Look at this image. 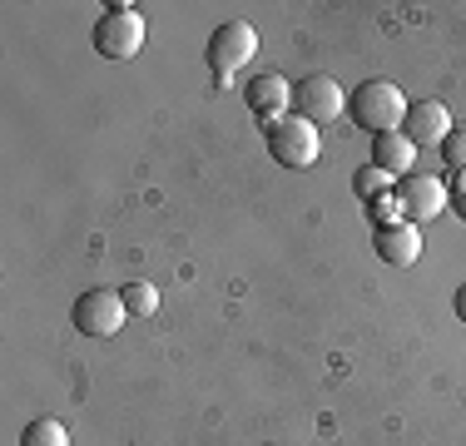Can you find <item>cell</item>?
<instances>
[{"label": "cell", "mask_w": 466, "mask_h": 446, "mask_svg": "<svg viewBox=\"0 0 466 446\" xmlns=\"http://www.w3.org/2000/svg\"><path fill=\"white\" fill-rule=\"evenodd\" d=\"M243 95H248V109L263 125H273V119H283V109H293V85H288L283 75H258Z\"/></svg>", "instance_id": "obj_10"}, {"label": "cell", "mask_w": 466, "mask_h": 446, "mask_svg": "<svg viewBox=\"0 0 466 446\" xmlns=\"http://www.w3.org/2000/svg\"><path fill=\"white\" fill-rule=\"evenodd\" d=\"M387 184H392V178H387L382 169H358V178H352V188H358L368 204H372V198H382V194H392Z\"/></svg>", "instance_id": "obj_14"}, {"label": "cell", "mask_w": 466, "mask_h": 446, "mask_svg": "<svg viewBox=\"0 0 466 446\" xmlns=\"http://www.w3.org/2000/svg\"><path fill=\"white\" fill-rule=\"evenodd\" d=\"M263 134H268V154L283 169H313L318 154H323L318 125H308V119H298V115H283V119H273V125H263Z\"/></svg>", "instance_id": "obj_2"}, {"label": "cell", "mask_w": 466, "mask_h": 446, "mask_svg": "<svg viewBox=\"0 0 466 446\" xmlns=\"http://www.w3.org/2000/svg\"><path fill=\"white\" fill-rule=\"evenodd\" d=\"M451 129L457 125H451V109L441 105V99H421V105H412L407 109V125H402V134L412 144H441Z\"/></svg>", "instance_id": "obj_8"}, {"label": "cell", "mask_w": 466, "mask_h": 446, "mask_svg": "<svg viewBox=\"0 0 466 446\" xmlns=\"http://www.w3.org/2000/svg\"><path fill=\"white\" fill-rule=\"evenodd\" d=\"M20 446H70V431H65L60 421L40 417V421H30V427H25V437H20Z\"/></svg>", "instance_id": "obj_12"}, {"label": "cell", "mask_w": 466, "mask_h": 446, "mask_svg": "<svg viewBox=\"0 0 466 446\" xmlns=\"http://www.w3.org/2000/svg\"><path fill=\"white\" fill-rule=\"evenodd\" d=\"M70 318H75V328H80L85 338H115V332L125 328L129 308H125V298H119L115 288H90V293L75 298Z\"/></svg>", "instance_id": "obj_5"}, {"label": "cell", "mask_w": 466, "mask_h": 446, "mask_svg": "<svg viewBox=\"0 0 466 446\" xmlns=\"http://www.w3.org/2000/svg\"><path fill=\"white\" fill-rule=\"evenodd\" d=\"M342 109H348V89L332 75H308L293 85V115L308 125H332V119H342Z\"/></svg>", "instance_id": "obj_6"}, {"label": "cell", "mask_w": 466, "mask_h": 446, "mask_svg": "<svg viewBox=\"0 0 466 446\" xmlns=\"http://www.w3.org/2000/svg\"><path fill=\"white\" fill-rule=\"evenodd\" d=\"M412 164H417V144L407 139L402 129L377 134V139H372V169H382L387 178H407V174H412Z\"/></svg>", "instance_id": "obj_11"}, {"label": "cell", "mask_w": 466, "mask_h": 446, "mask_svg": "<svg viewBox=\"0 0 466 446\" xmlns=\"http://www.w3.org/2000/svg\"><path fill=\"white\" fill-rule=\"evenodd\" d=\"M368 214H372L377 228H387V223H402V198H397V194H382V198H372V204H368Z\"/></svg>", "instance_id": "obj_15"}, {"label": "cell", "mask_w": 466, "mask_h": 446, "mask_svg": "<svg viewBox=\"0 0 466 446\" xmlns=\"http://www.w3.org/2000/svg\"><path fill=\"white\" fill-rule=\"evenodd\" d=\"M144 35H149V25H144V15L135 5H109L95 20V50L105 60H135L144 50Z\"/></svg>", "instance_id": "obj_3"}, {"label": "cell", "mask_w": 466, "mask_h": 446, "mask_svg": "<svg viewBox=\"0 0 466 446\" xmlns=\"http://www.w3.org/2000/svg\"><path fill=\"white\" fill-rule=\"evenodd\" d=\"M253 55H258V30H253L248 20H224V25L208 35V70H214L218 85H228Z\"/></svg>", "instance_id": "obj_4"}, {"label": "cell", "mask_w": 466, "mask_h": 446, "mask_svg": "<svg viewBox=\"0 0 466 446\" xmlns=\"http://www.w3.org/2000/svg\"><path fill=\"white\" fill-rule=\"evenodd\" d=\"M441 159H447V169H466V129H451L447 139H441Z\"/></svg>", "instance_id": "obj_16"}, {"label": "cell", "mask_w": 466, "mask_h": 446, "mask_svg": "<svg viewBox=\"0 0 466 446\" xmlns=\"http://www.w3.org/2000/svg\"><path fill=\"white\" fill-rule=\"evenodd\" d=\"M451 198H457V214L466 218V169L457 174V184H451Z\"/></svg>", "instance_id": "obj_17"}, {"label": "cell", "mask_w": 466, "mask_h": 446, "mask_svg": "<svg viewBox=\"0 0 466 446\" xmlns=\"http://www.w3.org/2000/svg\"><path fill=\"white\" fill-rule=\"evenodd\" d=\"M119 298H125V308L135 312V318H149V312L159 308V293H154L149 283H125V288H119Z\"/></svg>", "instance_id": "obj_13"}, {"label": "cell", "mask_w": 466, "mask_h": 446, "mask_svg": "<svg viewBox=\"0 0 466 446\" xmlns=\"http://www.w3.org/2000/svg\"><path fill=\"white\" fill-rule=\"evenodd\" d=\"M407 109H412V105H407V95H402L392 80H368V85L352 89V99H348L352 125L368 129L372 139H377V134L402 129V125H407Z\"/></svg>", "instance_id": "obj_1"}, {"label": "cell", "mask_w": 466, "mask_h": 446, "mask_svg": "<svg viewBox=\"0 0 466 446\" xmlns=\"http://www.w3.org/2000/svg\"><path fill=\"white\" fill-rule=\"evenodd\" d=\"M457 318L466 322V288H457Z\"/></svg>", "instance_id": "obj_18"}, {"label": "cell", "mask_w": 466, "mask_h": 446, "mask_svg": "<svg viewBox=\"0 0 466 446\" xmlns=\"http://www.w3.org/2000/svg\"><path fill=\"white\" fill-rule=\"evenodd\" d=\"M377 258L392 263V268H412L421 258V228L417 223H387V228H377Z\"/></svg>", "instance_id": "obj_9"}, {"label": "cell", "mask_w": 466, "mask_h": 446, "mask_svg": "<svg viewBox=\"0 0 466 446\" xmlns=\"http://www.w3.org/2000/svg\"><path fill=\"white\" fill-rule=\"evenodd\" d=\"M397 198H402V218L407 223H431L447 208V184L431 174H407L402 188H397Z\"/></svg>", "instance_id": "obj_7"}]
</instances>
